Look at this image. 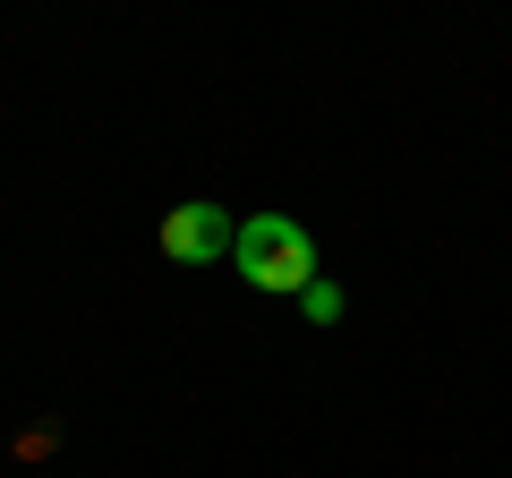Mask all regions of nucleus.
<instances>
[{
  "label": "nucleus",
  "instance_id": "nucleus-1",
  "mask_svg": "<svg viewBox=\"0 0 512 478\" xmlns=\"http://www.w3.org/2000/svg\"><path fill=\"white\" fill-rule=\"evenodd\" d=\"M231 265L256 282V291H282V299H299L316 282V239L299 231L291 214H248L239 222V248H231Z\"/></svg>",
  "mask_w": 512,
  "mask_h": 478
},
{
  "label": "nucleus",
  "instance_id": "nucleus-2",
  "mask_svg": "<svg viewBox=\"0 0 512 478\" xmlns=\"http://www.w3.org/2000/svg\"><path fill=\"white\" fill-rule=\"evenodd\" d=\"M231 248H239V222L222 214V205L188 197V205H171V214H163V257L171 265H222Z\"/></svg>",
  "mask_w": 512,
  "mask_h": 478
},
{
  "label": "nucleus",
  "instance_id": "nucleus-3",
  "mask_svg": "<svg viewBox=\"0 0 512 478\" xmlns=\"http://www.w3.org/2000/svg\"><path fill=\"white\" fill-rule=\"evenodd\" d=\"M299 308H308V325H333V316H342V291H333V282H308Z\"/></svg>",
  "mask_w": 512,
  "mask_h": 478
}]
</instances>
